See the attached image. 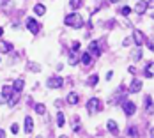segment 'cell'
I'll return each instance as SVG.
<instances>
[{"mask_svg": "<svg viewBox=\"0 0 154 138\" xmlns=\"http://www.w3.org/2000/svg\"><path fill=\"white\" fill-rule=\"evenodd\" d=\"M64 23H66L67 27H71V29H82V27H83V18L78 14V13H73V14L66 16Z\"/></svg>", "mask_w": 154, "mask_h": 138, "instance_id": "1", "label": "cell"}, {"mask_svg": "<svg viewBox=\"0 0 154 138\" xmlns=\"http://www.w3.org/2000/svg\"><path fill=\"white\" fill-rule=\"evenodd\" d=\"M101 110V101L97 99V97H92V99H89V103H87V112L94 115V113H97Z\"/></svg>", "mask_w": 154, "mask_h": 138, "instance_id": "2", "label": "cell"}, {"mask_svg": "<svg viewBox=\"0 0 154 138\" xmlns=\"http://www.w3.org/2000/svg\"><path fill=\"white\" fill-rule=\"evenodd\" d=\"M62 85H64V80L60 76H51V78H48V81H46L48 89H60Z\"/></svg>", "mask_w": 154, "mask_h": 138, "instance_id": "3", "label": "cell"}, {"mask_svg": "<svg viewBox=\"0 0 154 138\" xmlns=\"http://www.w3.org/2000/svg\"><path fill=\"white\" fill-rule=\"evenodd\" d=\"M122 110H124V113H126L128 117H131V115L137 112V105H135V103H131V101H124Z\"/></svg>", "mask_w": 154, "mask_h": 138, "instance_id": "4", "label": "cell"}, {"mask_svg": "<svg viewBox=\"0 0 154 138\" xmlns=\"http://www.w3.org/2000/svg\"><path fill=\"white\" fill-rule=\"evenodd\" d=\"M27 29H29V32H30V34H34V35H35V34L39 32V23H37L34 18H27Z\"/></svg>", "mask_w": 154, "mask_h": 138, "instance_id": "5", "label": "cell"}, {"mask_svg": "<svg viewBox=\"0 0 154 138\" xmlns=\"http://www.w3.org/2000/svg\"><path fill=\"white\" fill-rule=\"evenodd\" d=\"M133 41H135V44L142 46L143 43H145V37H143V32H140V30H133Z\"/></svg>", "mask_w": 154, "mask_h": 138, "instance_id": "6", "label": "cell"}, {"mask_svg": "<svg viewBox=\"0 0 154 138\" xmlns=\"http://www.w3.org/2000/svg\"><path fill=\"white\" fill-rule=\"evenodd\" d=\"M140 90H142V80L133 78V81H131V85H129V92L137 94V92H140Z\"/></svg>", "mask_w": 154, "mask_h": 138, "instance_id": "7", "label": "cell"}, {"mask_svg": "<svg viewBox=\"0 0 154 138\" xmlns=\"http://www.w3.org/2000/svg\"><path fill=\"white\" fill-rule=\"evenodd\" d=\"M23 87H25V80H23V78H16L14 83H13V90L21 92L23 90Z\"/></svg>", "mask_w": 154, "mask_h": 138, "instance_id": "8", "label": "cell"}, {"mask_svg": "<svg viewBox=\"0 0 154 138\" xmlns=\"http://www.w3.org/2000/svg\"><path fill=\"white\" fill-rule=\"evenodd\" d=\"M32 131H34V121H32V117H25V133L30 135Z\"/></svg>", "mask_w": 154, "mask_h": 138, "instance_id": "9", "label": "cell"}, {"mask_svg": "<svg viewBox=\"0 0 154 138\" xmlns=\"http://www.w3.org/2000/svg\"><path fill=\"white\" fill-rule=\"evenodd\" d=\"M133 9H135V13H138V14H143V13L147 11V2H138V4H137Z\"/></svg>", "mask_w": 154, "mask_h": 138, "instance_id": "10", "label": "cell"}, {"mask_svg": "<svg viewBox=\"0 0 154 138\" xmlns=\"http://www.w3.org/2000/svg\"><path fill=\"white\" fill-rule=\"evenodd\" d=\"M78 101H80V97H78L76 92H69V96H67V103H69L71 106H75Z\"/></svg>", "mask_w": 154, "mask_h": 138, "instance_id": "11", "label": "cell"}, {"mask_svg": "<svg viewBox=\"0 0 154 138\" xmlns=\"http://www.w3.org/2000/svg\"><path fill=\"white\" fill-rule=\"evenodd\" d=\"M89 53H94L96 57H97V55H101V50H99V46H97L96 41H92V43L89 44Z\"/></svg>", "mask_w": 154, "mask_h": 138, "instance_id": "12", "label": "cell"}, {"mask_svg": "<svg viewBox=\"0 0 154 138\" xmlns=\"http://www.w3.org/2000/svg\"><path fill=\"white\" fill-rule=\"evenodd\" d=\"M69 64L71 66H76L78 64V50H71L69 51Z\"/></svg>", "mask_w": 154, "mask_h": 138, "instance_id": "13", "label": "cell"}, {"mask_svg": "<svg viewBox=\"0 0 154 138\" xmlns=\"http://www.w3.org/2000/svg\"><path fill=\"white\" fill-rule=\"evenodd\" d=\"M0 94H2V96L5 97V101H7V97H9V96L13 94V85H4V87H2V92H0Z\"/></svg>", "mask_w": 154, "mask_h": 138, "instance_id": "14", "label": "cell"}, {"mask_svg": "<svg viewBox=\"0 0 154 138\" xmlns=\"http://www.w3.org/2000/svg\"><path fill=\"white\" fill-rule=\"evenodd\" d=\"M13 50V44L11 43H4V41H0V53H9Z\"/></svg>", "mask_w": 154, "mask_h": 138, "instance_id": "15", "label": "cell"}, {"mask_svg": "<svg viewBox=\"0 0 154 138\" xmlns=\"http://www.w3.org/2000/svg\"><path fill=\"white\" fill-rule=\"evenodd\" d=\"M34 13H35L37 16H43L45 13H46V7H45L43 4H35V5H34Z\"/></svg>", "mask_w": 154, "mask_h": 138, "instance_id": "16", "label": "cell"}, {"mask_svg": "<svg viewBox=\"0 0 154 138\" xmlns=\"http://www.w3.org/2000/svg\"><path fill=\"white\" fill-rule=\"evenodd\" d=\"M34 110H35V113H39V115H45V113H46V106H45L43 103L34 105Z\"/></svg>", "mask_w": 154, "mask_h": 138, "instance_id": "17", "label": "cell"}, {"mask_svg": "<svg viewBox=\"0 0 154 138\" xmlns=\"http://www.w3.org/2000/svg\"><path fill=\"white\" fill-rule=\"evenodd\" d=\"M106 127H108V131H112V133H117V129H119V126H117L115 121H108Z\"/></svg>", "mask_w": 154, "mask_h": 138, "instance_id": "18", "label": "cell"}, {"mask_svg": "<svg viewBox=\"0 0 154 138\" xmlns=\"http://www.w3.org/2000/svg\"><path fill=\"white\" fill-rule=\"evenodd\" d=\"M145 110L149 113H152V96H147L145 97Z\"/></svg>", "mask_w": 154, "mask_h": 138, "instance_id": "19", "label": "cell"}, {"mask_svg": "<svg viewBox=\"0 0 154 138\" xmlns=\"http://www.w3.org/2000/svg\"><path fill=\"white\" fill-rule=\"evenodd\" d=\"M82 4H83L82 0H69V7H71V9H75V11L82 7Z\"/></svg>", "mask_w": 154, "mask_h": 138, "instance_id": "20", "label": "cell"}, {"mask_svg": "<svg viewBox=\"0 0 154 138\" xmlns=\"http://www.w3.org/2000/svg\"><path fill=\"white\" fill-rule=\"evenodd\" d=\"M91 62H92V55H91L89 51L82 55V64H85V66H87V64H91Z\"/></svg>", "mask_w": 154, "mask_h": 138, "instance_id": "21", "label": "cell"}, {"mask_svg": "<svg viewBox=\"0 0 154 138\" xmlns=\"http://www.w3.org/2000/svg\"><path fill=\"white\" fill-rule=\"evenodd\" d=\"M64 124H66V117H64V113H60V112H59V115H57V126H59V127H62Z\"/></svg>", "mask_w": 154, "mask_h": 138, "instance_id": "22", "label": "cell"}, {"mask_svg": "<svg viewBox=\"0 0 154 138\" xmlns=\"http://www.w3.org/2000/svg\"><path fill=\"white\" fill-rule=\"evenodd\" d=\"M145 76L152 78V62H147V67H145Z\"/></svg>", "mask_w": 154, "mask_h": 138, "instance_id": "23", "label": "cell"}, {"mask_svg": "<svg viewBox=\"0 0 154 138\" xmlns=\"http://www.w3.org/2000/svg\"><path fill=\"white\" fill-rule=\"evenodd\" d=\"M128 136H138V129H137V127H129V129H128Z\"/></svg>", "mask_w": 154, "mask_h": 138, "instance_id": "24", "label": "cell"}, {"mask_svg": "<svg viewBox=\"0 0 154 138\" xmlns=\"http://www.w3.org/2000/svg\"><path fill=\"white\" fill-rule=\"evenodd\" d=\"M129 13H131V7H128V5L121 7V14H122V16H128Z\"/></svg>", "mask_w": 154, "mask_h": 138, "instance_id": "25", "label": "cell"}, {"mask_svg": "<svg viewBox=\"0 0 154 138\" xmlns=\"http://www.w3.org/2000/svg\"><path fill=\"white\" fill-rule=\"evenodd\" d=\"M140 57H142V50H135V53H133V60L135 62L140 60Z\"/></svg>", "mask_w": 154, "mask_h": 138, "instance_id": "26", "label": "cell"}, {"mask_svg": "<svg viewBox=\"0 0 154 138\" xmlns=\"http://www.w3.org/2000/svg\"><path fill=\"white\" fill-rule=\"evenodd\" d=\"M97 80H99V76H97V75H92V76L89 78V83H91V85H96Z\"/></svg>", "mask_w": 154, "mask_h": 138, "instance_id": "27", "label": "cell"}, {"mask_svg": "<svg viewBox=\"0 0 154 138\" xmlns=\"http://www.w3.org/2000/svg\"><path fill=\"white\" fill-rule=\"evenodd\" d=\"M29 69H30V71H35V73H39V71H41V67H39V66H35V64H29Z\"/></svg>", "mask_w": 154, "mask_h": 138, "instance_id": "28", "label": "cell"}, {"mask_svg": "<svg viewBox=\"0 0 154 138\" xmlns=\"http://www.w3.org/2000/svg\"><path fill=\"white\" fill-rule=\"evenodd\" d=\"M78 121H80V119H75V122H73V129H75V131H80V122H78Z\"/></svg>", "mask_w": 154, "mask_h": 138, "instance_id": "29", "label": "cell"}, {"mask_svg": "<svg viewBox=\"0 0 154 138\" xmlns=\"http://www.w3.org/2000/svg\"><path fill=\"white\" fill-rule=\"evenodd\" d=\"M11 131H13V133H18V124H13V126H11Z\"/></svg>", "mask_w": 154, "mask_h": 138, "instance_id": "30", "label": "cell"}, {"mask_svg": "<svg viewBox=\"0 0 154 138\" xmlns=\"http://www.w3.org/2000/svg\"><path fill=\"white\" fill-rule=\"evenodd\" d=\"M78 48H80V43H78V41H75V43H73V50H78Z\"/></svg>", "mask_w": 154, "mask_h": 138, "instance_id": "31", "label": "cell"}, {"mask_svg": "<svg viewBox=\"0 0 154 138\" xmlns=\"http://www.w3.org/2000/svg\"><path fill=\"white\" fill-rule=\"evenodd\" d=\"M147 48H149V50H152V39H149V41H147Z\"/></svg>", "mask_w": 154, "mask_h": 138, "instance_id": "32", "label": "cell"}, {"mask_svg": "<svg viewBox=\"0 0 154 138\" xmlns=\"http://www.w3.org/2000/svg\"><path fill=\"white\" fill-rule=\"evenodd\" d=\"M128 71H129V73H131V75H135V73H137V69H135V67H133V66H131V67H129V69H128Z\"/></svg>", "mask_w": 154, "mask_h": 138, "instance_id": "33", "label": "cell"}, {"mask_svg": "<svg viewBox=\"0 0 154 138\" xmlns=\"http://www.w3.org/2000/svg\"><path fill=\"white\" fill-rule=\"evenodd\" d=\"M0 105H5V97H4L2 94H0Z\"/></svg>", "mask_w": 154, "mask_h": 138, "instance_id": "34", "label": "cell"}, {"mask_svg": "<svg viewBox=\"0 0 154 138\" xmlns=\"http://www.w3.org/2000/svg\"><path fill=\"white\" fill-rule=\"evenodd\" d=\"M128 44H131V37H128V39L124 41V46H128Z\"/></svg>", "mask_w": 154, "mask_h": 138, "instance_id": "35", "label": "cell"}, {"mask_svg": "<svg viewBox=\"0 0 154 138\" xmlns=\"http://www.w3.org/2000/svg\"><path fill=\"white\" fill-rule=\"evenodd\" d=\"M4 136H5V133H4V131L0 129V138H4Z\"/></svg>", "mask_w": 154, "mask_h": 138, "instance_id": "36", "label": "cell"}, {"mask_svg": "<svg viewBox=\"0 0 154 138\" xmlns=\"http://www.w3.org/2000/svg\"><path fill=\"white\" fill-rule=\"evenodd\" d=\"M4 4H7V0H0V5H4Z\"/></svg>", "mask_w": 154, "mask_h": 138, "instance_id": "37", "label": "cell"}, {"mask_svg": "<svg viewBox=\"0 0 154 138\" xmlns=\"http://www.w3.org/2000/svg\"><path fill=\"white\" fill-rule=\"evenodd\" d=\"M115 2H119V0H110V4H115Z\"/></svg>", "mask_w": 154, "mask_h": 138, "instance_id": "38", "label": "cell"}, {"mask_svg": "<svg viewBox=\"0 0 154 138\" xmlns=\"http://www.w3.org/2000/svg\"><path fill=\"white\" fill-rule=\"evenodd\" d=\"M2 32H4V30H2V29H0V35H2Z\"/></svg>", "mask_w": 154, "mask_h": 138, "instance_id": "39", "label": "cell"}]
</instances>
